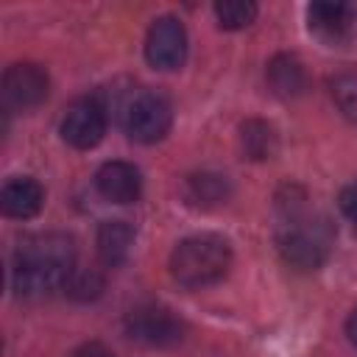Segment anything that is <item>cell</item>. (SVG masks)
<instances>
[{"instance_id": "6da1fadb", "label": "cell", "mask_w": 357, "mask_h": 357, "mask_svg": "<svg viewBox=\"0 0 357 357\" xmlns=\"http://www.w3.org/2000/svg\"><path fill=\"white\" fill-rule=\"evenodd\" d=\"M75 271V243L61 231H42L25 237L14 251L11 282L20 296L36 298L53 290H64Z\"/></svg>"}, {"instance_id": "7a4b0ae2", "label": "cell", "mask_w": 357, "mask_h": 357, "mask_svg": "<svg viewBox=\"0 0 357 357\" xmlns=\"http://www.w3.org/2000/svg\"><path fill=\"white\" fill-rule=\"evenodd\" d=\"M276 245L287 265L298 271H315L329 254L332 229L326 218L310 215L298 204H293L284 209V218L276 231Z\"/></svg>"}, {"instance_id": "3957f363", "label": "cell", "mask_w": 357, "mask_h": 357, "mask_svg": "<svg viewBox=\"0 0 357 357\" xmlns=\"http://www.w3.org/2000/svg\"><path fill=\"white\" fill-rule=\"evenodd\" d=\"M231 268V248L218 234H192L170 254V273L181 287H206L223 279Z\"/></svg>"}, {"instance_id": "277c9868", "label": "cell", "mask_w": 357, "mask_h": 357, "mask_svg": "<svg viewBox=\"0 0 357 357\" xmlns=\"http://www.w3.org/2000/svg\"><path fill=\"white\" fill-rule=\"evenodd\" d=\"M173 123L170 103L156 92H137L123 109V126L137 142H156Z\"/></svg>"}, {"instance_id": "5b68a950", "label": "cell", "mask_w": 357, "mask_h": 357, "mask_svg": "<svg viewBox=\"0 0 357 357\" xmlns=\"http://www.w3.org/2000/svg\"><path fill=\"white\" fill-rule=\"evenodd\" d=\"M126 335L142 346H176L184 337V324L167 310L156 304L137 307L126 315Z\"/></svg>"}, {"instance_id": "8992f818", "label": "cell", "mask_w": 357, "mask_h": 357, "mask_svg": "<svg viewBox=\"0 0 357 357\" xmlns=\"http://www.w3.org/2000/svg\"><path fill=\"white\" fill-rule=\"evenodd\" d=\"M145 59L156 70H176L187 59V31L176 17H159L148 28Z\"/></svg>"}, {"instance_id": "52a82bcc", "label": "cell", "mask_w": 357, "mask_h": 357, "mask_svg": "<svg viewBox=\"0 0 357 357\" xmlns=\"http://www.w3.org/2000/svg\"><path fill=\"white\" fill-rule=\"evenodd\" d=\"M47 89H50V81L39 64L20 61L3 73V100L8 109H17V112L33 109L47 98Z\"/></svg>"}, {"instance_id": "ba28073f", "label": "cell", "mask_w": 357, "mask_h": 357, "mask_svg": "<svg viewBox=\"0 0 357 357\" xmlns=\"http://www.w3.org/2000/svg\"><path fill=\"white\" fill-rule=\"evenodd\" d=\"M106 134V112L98 100L92 98H84V100H75L64 120H61V137L67 145L73 148H95Z\"/></svg>"}, {"instance_id": "9c48e42d", "label": "cell", "mask_w": 357, "mask_h": 357, "mask_svg": "<svg viewBox=\"0 0 357 357\" xmlns=\"http://www.w3.org/2000/svg\"><path fill=\"white\" fill-rule=\"evenodd\" d=\"M307 20H310V31L324 42L340 45L357 36V3L321 0L307 8Z\"/></svg>"}, {"instance_id": "30bf717a", "label": "cell", "mask_w": 357, "mask_h": 357, "mask_svg": "<svg viewBox=\"0 0 357 357\" xmlns=\"http://www.w3.org/2000/svg\"><path fill=\"white\" fill-rule=\"evenodd\" d=\"M95 187L112 204H131L142 192V178L139 170L128 162H106L95 173Z\"/></svg>"}, {"instance_id": "8fae6325", "label": "cell", "mask_w": 357, "mask_h": 357, "mask_svg": "<svg viewBox=\"0 0 357 357\" xmlns=\"http://www.w3.org/2000/svg\"><path fill=\"white\" fill-rule=\"evenodd\" d=\"M45 204V190L39 181L28 178V176H20V178H11L6 181L3 192H0V206L8 218H33Z\"/></svg>"}, {"instance_id": "7c38bea8", "label": "cell", "mask_w": 357, "mask_h": 357, "mask_svg": "<svg viewBox=\"0 0 357 357\" xmlns=\"http://www.w3.org/2000/svg\"><path fill=\"white\" fill-rule=\"evenodd\" d=\"M134 245V229L126 220H106L98 229V257L103 265H123Z\"/></svg>"}, {"instance_id": "4fadbf2b", "label": "cell", "mask_w": 357, "mask_h": 357, "mask_svg": "<svg viewBox=\"0 0 357 357\" xmlns=\"http://www.w3.org/2000/svg\"><path fill=\"white\" fill-rule=\"evenodd\" d=\"M268 84L276 95L296 98L307 86V75H304V67L298 64V59L282 53V56H273L268 64Z\"/></svg>"}, {"instance_id": "5bb4252c", "label": "cell", "mask_w": 357, "mask_h": 357, "mask_svg": "<svg viewBox=\"0 0 357 357\" xmlns=\"http://www.w3.org/2000/svg\"><path fill=\"white\" fill-rule=\"evenodd\" d=\"M184 195L192 206L209 209L229 198V181H226V176H218V173H195L187 178Z\"/></svg>"}, {"instance_id": "9a60e30c", "label": "cell", "mask_w": 357, "mask_h": 357, "mask_svg": "<svg viewBox=\"0 0 357 357\" xmlns=\"http://www.w3.org/2000/svg\"><path fill=\"white\" fill-rule=\"evenodd\" d=\"M240 145L248 159H271L276 151V131L265 120H245L240 126Z\"/></svg>"}, {"instance_id": "2e32d148", "label": "cell", "mask_w": 357, "mask_h": 357, "mask_svg": "<svg viewBox=\"0 0 357 357\" xmlns=\"http://www.w3.org/2000/svg\"><path fill=\"white\" fill-rule=\"evenodd\" d=\"M257 3H248V0H223V3H215V17L220 22V28L226 31H237V28H245L254 22L257 17Z\"/></svg>"}, {"instance_id": "e0dca14e", "label": "cell", "mask_w": 357, "mask_h": 357, "mask_svg": "<svg viewBox=\"0 0 357 357\" xmlns=\"http://www.w3.org/2000/svg\"><path fill=\"white\" fill-rule=\"evenodd\" d=\"M64 293L75 301H92L103 293V276L92 268H75L64 284Z\"/></svg>"}, {"instance_id": "ac0fdd59", "label": "cell", "mask_w": 357, "mask_h": 357, "mask_svg": "<svg viewBox=\"0 0 357 357\" xmlns=\"http://www.w3.org/2000/svg\"><path fill=\"white\" fill-rule=\"evenodd\" d=\"M332 95H335L337 106L343 109V114L357 123V70L340 73L332 81Z\"/></svg>"}, {"instance_id": "d6986e66", "label": "cell", "mask_w": 357, "mask_h": 357, "mask_svg": "<svg viewBox=\"0 0 357 357\" xmlns=\"http://www.w3.org/2000/svg\"><path fill=\"white\" fill-rule=\"evenodd\" d=\"M340 209H343V215H346L349 220L357 223V181L349 184V187L340 192Z\"/></svg>"}, {"instance_id": "ffe728a7", "label": "cell", "mask_w": 357, "mask_h": 357, "mask_svg": "<svg viewBox=\"0 0 357 357\" xmlns=\"http://www.w3.org/2000/svg\"><path fill=\"white\" fill-rule=\"evenodd\" d=\"M73 357H114L103 343H86L78 351H73Z\"/></svg>"}, {"instance_id": "44dd1931", "label": "cell", "mask_w": 357, "mask_h": 357, "mask_svg": "<svg viewBox=\"0 0 357 357\" xmlns=\"http://www.w3.org/2000/svg\"><path fill=\"white\" fill-rule=\"evenodd\" d=\"M346 335H349V340L357 346V310L349 315V321H346Z\"/></svg>"}]
</instances>
